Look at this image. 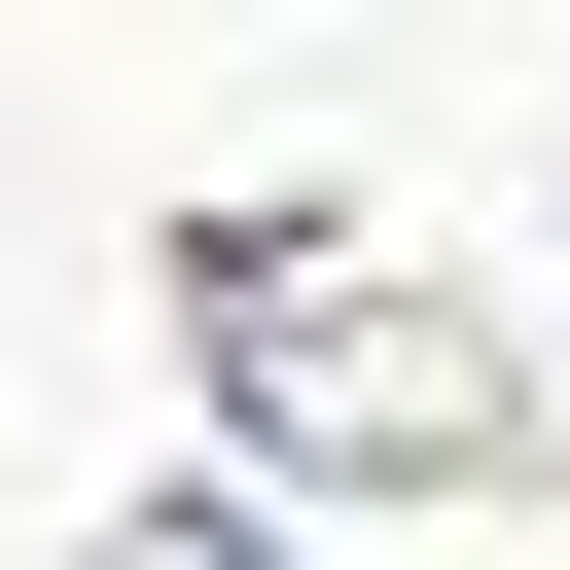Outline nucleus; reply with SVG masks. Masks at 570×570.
<instances>
[{
    "label": "nucleus",
    "mask_w": 570,
    "mask_h": 570,
    "mask_svg": "<svg viewBox=\"0 0 570 570\" xmlns=\"http://www.w3.org/2000/svg\"><path fill=\"white\" fill-rule=\"evenodd\" d=\"M214 428L321 463V499H463V463H534V392H499L428 285H285V249L214 285Z\"/></svg>",
    "instance_id": "obj_1"
},
{
    "label": "nucleus",
    "mask_w": 570,
    "mask_h": 570,
    "mask_svg": "<svg viewBox=\"0 0 570 570\" xmlns=\"http://www.w3.org/2000/svg\"><path fill=\"white\" fill-rule=\"evenodd\" d=\"M107 570H285V534H249V499H178V534H107Z\"/></svg>",
    "instance_id": "obj_2"
}]
</instances>
